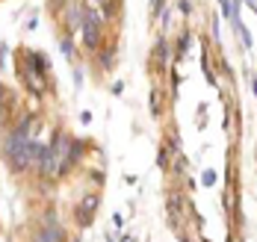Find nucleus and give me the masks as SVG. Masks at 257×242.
Wrapping results in <instances>:
<instances>
[{
  "instance_id": "obj_1",
  "label": "nucleus",
  "mask_w": 257,
  "mask_h": 242,
  "mask_svg": "<svg viewBox=\"0 0 257 242\" xmlns=\"http://www.w3.org/2000/svg\"><path fill=\"white\" fill-rule=\"evenodd\" d=\"M42 151H45V145L42 142H36V139H27L21 148H15L6 160L12 162L18 171H27V168H39V160H42Z\"/></svg>"
},
{
  "instance_id": "obj_2",
  "label": "nucleus",
  "mask_w": 257,
  "mask_h": 242,
  "mask_svg": "<svg viewBox=\"0 0 257 242\" xmlns=\"http://www.w3.org/2000/svg\"><path fill=\"white\" fill-rule=\"evenodd\" d=\"M101 24L103 21H89V18H83V42H86V48H98V42H101Z\"/></svg>"
},
{
  "instance_id": "obj_3",
  "label": "nucleus",
  "mask_w": 257,
  "mask_h": 242,
  "mask_svg": "<svg viewBox=\"0 0 257 242\" xmlns=\"http://www.w3.org/2000/svg\"><path fill=\"white\" fill-rule=\"evenodd\" d=\"M166 210H169V221L178 227L180 213H183V201H180V195L175 192V189H169V195H166Z\"/></svg>"
},
{
  "instance_id": "obj_4",
  "label": "nucleus",
  "mask_w": 257,
  "mask_h": 242,
  "mask_svg": "<svg viewBox=\"0 0 257 242\" xmlns=\"http://www.w3.org/2000/svg\"><path fill=\"white\" fill-rule=\"evenodd\" d=\"M95 210H98V195H86L83 204L77 207V221L83 224V227L92 221V213H95Z\"/></svg>"
},
{
  "instance_id": "obj_5",
  "label": "nucleus",
  "mask_w": 257,
  "mask_h": 242,
  "mask_svg": "<svg viewBox=\"0 0 257 242\" xmlns=\"http://www.w3.org/2000/svg\"><path fill=\"white\" fill-rule=\"evenodd\" d=\"M39 242H65V233L59 224H45V230L39 233Z\"/></svg>"
},
{
  "instance_id": "obj_6",
  "label": "nucleus",
  "mask_w": 257,
  "mask_h": 242,
  "mask_svg": "<svg viewBox=\"0 0 257 242\" xmlns=\"http://www.w3.org/2000/svg\"><path fill=\"white\" fill-rule=\"evenodd\" d=\"M154 56H157V62H160V65H169V59H172V48H169L166 42H157Z\"/></svg>"
},
{
  "instance_id": "obj_7",
  "label": "nucleus",
  "mask_w": 257,
  "mask_h": 242,
  "mask_svg": "<svg viewBox=\"0 0 257 242\" xmlns=\"http://www.w3.org/2000/svg\"><path fill=\"white\" fill-rule=\"evenodd\" d=\"M233 27H236V33H239L242 45H245V48H251V33H248V30H245V24L239 21V15H233Z\"/></svg>"
},
{
  "instance_id": "obj_8",
  "label": "nucleus",
  "mask_w": 257,
  "mask_h": 242,
  "mask_svg": "<svg viewBox=\"0 0 257 242\" xmlns=\"http://www.w3.org/2000/svg\"><path fill=\"white\" fill-rule=\"evenodd\" d=\"M80 157H83V142H77V139H74V142H71V148H68V168H71Z\"/></svg>"
},
{
  "instance_id": "obj_9",
  "label": "nucleus",
  "mask_w": 257,
  "mask_h": 242,
  "mask_svg": "<svg viewBox=\"0 0 257 242\" xmlns=\"http://www.w3.org/2000/svg\"><path fill=\"white\" fill-rule=\"evenodd\" d=\"M68 27H71V30H80V27H83V15H80L77 6H71V9H68Z\"/></svg>"
},
{
  "instance_id": "obj_10",
  "label": "nucleus",
  "mask_w": 257,
  "mask_h": 242,
  "mask_svg": "<svg viewBox=\"0 0 257 242\" xmlns=\"http://www.w3.org/2000/svg\"><path fill=\"white\" fill-rule=\"evenodd\" d=\"M216 183V171L213 168H207L204 174H201V186H213Z\"/></svg>"
},
{
  "instance_id": "obj_11",
  "label": "nucleus",
  "mask_w": 257,
  "mask_h": 242,
  "mask_svg": "<svg viewBox=\"0 0 257 242\" xmlns=\"http://www.w3.org/2000/svg\"><path fill=\"white\" fill-rule=\"evenodd\" d=\"M178 12L180 15H189V12H192V3H189V0H178Z\"/></svg>"
},
{
  "instance_id": "obj_12",
  "label": "nucleus",
  "mask_w": 257,
  "mask_h": 242,
  "mask_svg": "<svg viewBox=\"0 0 257 242\" xmlns=\"http://www.w3.org/2000/svg\"><path fill=\"white\" fill-rule=\"evenodd\" d=\"M186 48H189V33H183V36H180V45H178V54H186Z\"/></svg>"
},
{
  "instance_id": "obj_13",
  "label": "nucleus",
  "mask_w": 257,
  "mask_h": 242,
  "mask_svg": "<svg viewBox=\"0 0 257 242\" xmlns=\"http://www.w3.org/2000/svg\"><path fill=\"white\" fill-rule=\"evenodd\" d=\"M62 54H65V56H74V45H71L68 39H62Z\"/></svg>"
},
{
  "instance_id": "obj_14",
  "label": "nucleus",
  "mask_w": 257,
  "mask_h": 242,
  "mask_svg": "<svg viewBox=\"0 0 257 242\" xmlns=\"http://www.w3.org/2000/svg\"><path fill=\"white\" fill-rule=\"evenodd\" d=\"M151 112H154V115L160 112V95H157V92L151 95Z\"/></svg>"
},
{
  "instance_id": "obj_15",
  "label": "nucleus",
  "mask_w": 257,
  "mask_h": 242,
  "mask_svg": "<svg viewBox=\"0 0 257 242\" xmlns=\"http://www.w3.org/2000/svg\"><path fill=\"white\" fill-rule=\"evenodd\" d=\"M157 162H160V165L166 168V165H169V151H160V157H157Z\"/></svg>"
},
{
  "instance_id": "obj_16",
  "label": "nucleus",
  "mask_w": 257,
  "mask_h": 242,
  "mask_svg": "<svg viewBox=\"0 0 257 242\" xmlns=\"http://www.w3.org/2000/svg\"><path fill=\"white\" fill-rule=\"evenodd\" d=\"M101 62H103V65H112V51H103V54H101Z\"/></svg>"
},
{
  "instance_id": "obj_17",
  "label": "nucleus",
  "mask_w": 257,
  "mask_h": 242,
  "mask_svg": "<svg viewBox=\"0 0 257 242\" xmlns=\"http://www.w3.org/2000/svg\"><path fill=\"white\" fill-rule=\"evenodd\" d=\"M183 168H186V160H183V157H180V160L175 162V171H178V174H183Z\"/></svg>"
},
{
  "instance_id": "obj_18",
  "label": "nucleus",
  "mask_w": 257,
  "mask_h": 242,
  "mask_svg": "<svg viewBox=\"0 0 257 242\" xmlns=\"http://www.w3.org/2000/svg\"><path fill=\"white\" fill-rule=\"evenodd\" d=\"M112 224H115V227H121V224H124V215L115 213V215H112Z\"/></svg>"
},
{
  "instance_id": "obj_19",
  "label": "nucleus",
  "mask_w": 257,
  "mask_h": 242,
  "mask_svg": "<svg viewBox=\"0 0 257 242\" xmlns=\"http://www.w3.org/2000/svg\"><path fill=\"white\" fill-rule=\"evenodd\" d=\"M151 9H154V12H160V9H163V0H151Z\"/></svg>"
},
{
  "instance_id": "obj_20",
  "label": "nucleus",
  "mask_w": 257,
  "mask_h": 242,
  "mask_svg": "<svg viewBox=\"0 0 257 242\" xmlns=\"http://www.w3.org/2000/svg\"><path fill=\"white\" fill-rule=\"evenodd\" d=\"M245 3H248V9H251V12L257 15V0H245Z\"/></svg>"
},
{
  "instance_id": "obj_21",
  "label": "nucleus",
  "mask_w": 257,
  "mask_h": 242,
  "mask_svg": "<svg viewBox=\"0 0 257 242\" xmlns=\"http://www.w3.org/2000/svg\"><path fill=\"white\" fill-rule=\"evenodd\" d=\"M0 95H3V89H0ZM3 118H6V115H3V107H0V127H3Z\"/></svg>"
},
{
  "instance_id": "obj_22",
  "label": "nucleus",
  "mask_w": 257,
  "mask_h": 242,
  "mask_svg": "<svg viewBox=\"0 0 257 242\" xmlns=\"http://www.w3.org/2000/svg\"><path fill=\"white\" fill-rule=\"evenodd\" d=\"M251 89H254V95H257V77H254V80H251Z\"/></svg>"
}]
</instances>
